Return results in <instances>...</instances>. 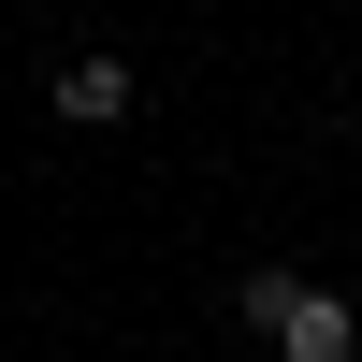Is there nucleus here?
Listing matches in <instances>:
<instances>
[{
    "instance_id": "1",
    "label": "nucleus",
    "mask_w": 362,
    "mask_h": 362,
    "mask_svg": "<svg viewBox=\"0 0 362 362\" xmlns=\"http://www.w3.org/2000/svg\"><path fill=\"white\" fill-rule=\"evenodd\" d=\"M261 334H276V362H362V319L334 305V290H305V276H290V305L261 319Z\"/></svg>"
},
{
    "instance_id": "2",
    "label": "nucleus",
    "mask_w": 362,
    "mask_h": 362,
    "mask_svg": "<svg viewBox=\"0 0 362 362\" xmlns=\"http://www.w3.org/2000/svg\"><path fill=\"white\" fill-rule=\"evenodd\" d=\"M58 116H87V131L131 116V58H73V73H58Z\"/></svg>"
}]
</instances>
